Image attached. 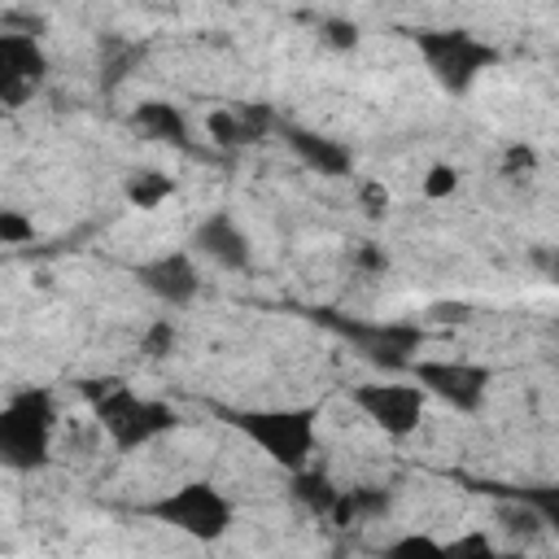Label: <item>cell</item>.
Returning <instances> with one entry per match:
<instances>
[{"instance_id":"6","label":"cell","mask_w":559,"mask_h":559,"mask_svg":"<svg viewBox=\"0 0 559 559\" xmlns=\"http://www.w3.org/2000/svg\"><path fill=\"white\" fill-rule=\"evenodd\" d=\"M411 376L428 397H441L454 411H480L489 393V367L467 358H415Z\"/></svg>"},{"instance_id":"5","label":"cell","mask_w":559,"mask_h":559,"mask_svg":"<svg viewBox=\"0 0 559 559\" xmlns=\"http://www.w3.org/2000/svg\"><path fill=\"white\" fill-rule=\"evenodd\" d=\"M419 52L445 92H467L498 61V52L485 39H476L472 31H424Z\"/></svg>"},{"instance_id":"16","label":"cell","mask_w":559,"mask_h":559,"mask_svg":"<svg viewBox=\"0 0 559 559\" xmlns=\"http://www.w3.org/2000/svg\"><path fill=\"white\" fill-rule=\"evenodd\" d=\"M205 131H210V140H214L218 148H240V144H253L240 109H214V114H210V122H205Z\"/></svg>"},{"instance_id":"2","label":"cell","mask_w":559,"mask_h":559,"mask_svg":"<svg viewBox=\"0 0 559 559\" xmlns=\"http://www.w3.org/2000/svg\"><path fill=\"white\" fill-rule=\"evenodd\" d=\"M52 432H57V406L48 389H22L4 402L0 411V454L9 467L26 472L39 467L52 450Z\"/></svg>"},{"instance_id":"11","label":"cell","mask_w":559,"mask_h":559,"mask_svg":"<svg viewBox=\"0 0 559 559\" xmlns=\"http://www.w3.org/2000/svg\"><path fill=\"white\" fill-rule=\"evenodd\" d=\"M284 140H288V148L314 175H349V166H354L349 148L336 144V140H328V135H314V131H301V127H284Z\"/></svg>"},{"instance_id":"18","label":"cell","mask_w":559,"mask_h":559,"mask_svg":"<svg viewBox=\"0 0 559 559\" xmlns=\"http://www.w3.org/2000/svg\"><path fill=\"white\" fill-rule=\"evenodd\" d=\"M450 559H498V546L489 542V533L480 528H467L450 542Z\"/></svg>"},{"instance_id":"7","label":"cell","mask_w":559,"mask_h":559,"mask_svg":"<svg viewBox=\"0 0 559 559\" xmlns=\"http://www.w3.org/2000/svg\"><path fill=\"white\" fill-rule=\"evenodd\" d=\"M354 406L389 437H411L419 424H424V406H428V393L411 380H371V384H358L354 389Z\"/></svg>"},{"instance_id":"23","label":"cell","mask_w":559,"mask_h":559,"mask_svg":"<svg viewBox=\"0 0 559 559\" xmlns=\"http://www.w3.org/2000/svg\"><path fill=\"white\" fill-rule=\"evenodd\" d=\"M175 349V323H153L148 332H144V354H153V358H162V354H170Z\"/></svg>"},{"instance_id":"13","label":"cell","mask_w":559,"mask_h":559,"mask_svg":"<svg viewBox=\"0 0 559 559\" xmlns=\"http://www.w3.org/2000/svg\"><path fill=\"white\" fill-rule=\"evenodd\" d=\"M293 493H297V498H301V502H306L314 515H332L345 489H336V485H332L323 472L306 467V472H297V476H293Z\"/></svg>"},{"instance_id":"22","label":"cell","mask_w":559,"mask_h":559,"mask_svg":"<svg viewBox=\"0 0 559 559\" xmlns=\"http://www.w3.org/2000/svg\"><path fill=\"white\" fill-rule=\"evenodd\" d=\"M537 166V153L528 144H507L502 153V175H528Z\"/></svg>"},{"instance_id":"21","label":"cell","mask_w":559,"mask_h":559,"mask_svg":"<svg viewBox=\"0 0 559 559\" xmlns=\"http://www.w3.org/2000/svg\"><path fill=\"white\" fill-rule=\"evenodd\" d=\"M31 236H35V227L17 210H0V245H22Z\"/></svg>"},{"instance_id":"3","label":"cell","mask_w":559,"mask_h":559,"mask_svg":"<svg viewBox=\"0 0 559 559\" xmlns=\"http://www.w3.org/2000/svg\"><path fill=\"white\" fill-rule=\"evenodd\" d=\"M266 459L284 472H306L314 454V411L310 406H271V411H240L231 419Z\"/></svg>"},{"instance_id":"10","label":"cell","mask_w":559,"mask_h":559,"mask_svg":"<svg viewBox=\"0 0 559 559\" xmlns=\"http://www.w3.org/2000/svg\"><path fill=\"white\" fill-rule=\"evenodd\" d=\"M192 245H197V253H205V258L218 262L223 271H245V266L253 262L249 236H245V227H240L231 214H210V218L192 231Z\"/></svg>"},{"instance_id":"1","label":"cell","mask_w":559,"mask_h":559,"mask_svg":"<svg viewBox=\"0 0 559 559\" xmlns=\"http://www.w3.org/2000/svg\"><path fill=\"white\" fill-rule=\"evenodd\" d=\"M83 393L96 411V424L105 428V437L118 450H140V445H148V441H157L162 432L175 428V411L166 402L140 397L122 380H87Z\"/></svg>"},{"instance_id":"9","label":"cell","mask_w":559,"mask_h":559,"mask_svg":"<svg viewBox=\"0 0 559 559\" xmlns=\"http://www.w3.org/2000/svg\"><path fill=\"white\" fill-rule=\"evenodd\" d=\"M135 280L157 297V301H166V306H188L192 297H197V288H201V271H197V262L188 258V253H162V258H148V262H140L135 266Z\"/></svg>"},{"instance_id":"4","label":"cell","mask_w":559,"mask_h":559,"mask_svg":"<svg viewBox=\"0 0 559 559\" xmlns=\"http://www.w3.org/2000/svg\"><path fill=\"white\" fill-rule=\"evenodd\" d=\"M144 515H153L157 524H170L175 533L197 537V542H218L231 528V502L210 480H188V485L162 493L157 502L144 507Z\"/></svg>"},{"instance_id":"20","label":"cell","mask_w":559,"mask_h":559,"mask_svg":"<svg viewBox=\"0 0 559 559\" xmlns=\"http://www.w3.org/2000/svg\"><path fill=\"white\" fill-rule=\"evenodd\" d=\"M323 39L332 44V48H354L358 44V26L349 22V17H323Z\"/></svg>"},{"instance_id":"14","label":"cell","mask_w":559,"mask_h":559,"mask_svg":"<svg viewBox=\"0 0 559 559\" xmlns=\"http://www.w3.org/2000/svg\"><path fill=\"white\" fill-rule=\"evenodd\" d=\"M170 192H175V179L162 175V170H135V175L127 179V201L140 205V210H157Z\"/></svg>"},{"instance_id":"8","label":"cell","mask_w":559,"mask_h":559,"mask_svg":"<svg viewBox=\"0 0 559 559\" xmlns=\"http://www.w3.org/2000/svg\"><path fill=\"white\" fill-rule=\"evenodd\" d=\"M48 74V57L35 35L0 31V100L9 109H22Z\"/></svg>"},{"instance_id":"12","label":"cell","mask_w":559,"mask_h":559,"mask_svg":"<svg viewBox=\"0 0 559 559\" xmlns=\"http://www.w3.org/2000/svg\"><path fill=\"white\" fill-rule=\"evenodd\" d=\"M131 127L148 140H162V144H179V148L188 144V122L170 100H140L131 114Z\"/></svg>"},{"instance_id":"25","label":"cell","mask_w":559,"mask_h":559,"mask_svg":"<svg viewBox=\"0 0 559 559\" xmlns=\"http://www.w3.org/2000/svg\"><path fill=\"white\" fill-rule=\"evenodd\" d=\"M362 205H367V214H384V205H389V192H384V183H362Z\"/></svg>"},{"instance_id":"19","label":"cell","mask_w":559,"mask_h":559,"mask_svg":"<svg viewBox=\"0 0 559 559\" xmlns=\"http://www.w3.org/2000/svg\"><path fill=\"white\" fill-rule=\"evenodd\" d=\"M454 188H459V170H454V166H432V170L424 175V197H432V201L450 197Z\"/></svg>"},{"instance_id":"26","label":"cell","mask_w":559,"mask_h":559,"mask_svg":"<svg viewBox=\"0 0 559 559\" xmlns=\"http://www.w3.org/2000/svg\"><path fill=\"white\" fill-rule=\"evenodd\" d=\"M358 266H367V271H384V253L371 249V245H362V249H358Z\"/></svg>"},{"instance_id":"15","label":"cell","mask_w":559,"mask_h":559,"mask_svg":"<svg viewBox=\"0 0 559 559\" xmlns=\"http://www.w3.org/2000/svg\"><path fill=\"white\" fill-rule=\"evenodd\" d=\"M380 559H450V546L428 533H402L380 550Z\"/></svg>"},{"instance_id":"17","label":"cell","mask_w":559,"mask_h":559,"mask_svg":"<svg viewBox=\"0 0 559 559\" xmlns=\"http://www.w3.org/2000/svg\"><path fill=\"white\" fill-rule=\"evenodd\" d=\"M515 498L559 537V485H533V489H520Z\"/></svg>"},{"instance_id":"24","label":"cell","mask_w":559,"mask_h":559,"mask_svg":"<svg viewBox=\"0 0 559 559\" xmlns=\"http://www.w3.org/2000/svg\"><path fill=\"white\" fill-rule=\"evenodd\" d=\"M528 262H533L550 284H559V245H533V249H528Z\"/></svg>"}]
</instances>
